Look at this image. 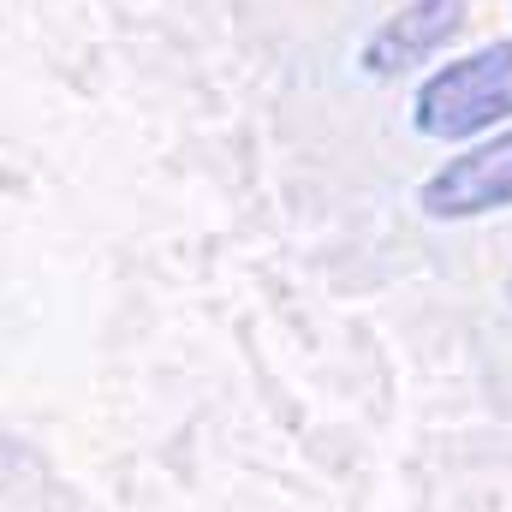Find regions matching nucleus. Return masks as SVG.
<instances>
[{
	"instance_id": "1",
	"label": "nucleus",
	"mask_w": 512,
	"mask_h": 512,
	"mask_svg": "<svg viewBox=\"0 0 512 512\" xmlns=\"http://www.w3.org/2000/svg\"><path fill=\"white\" fill-rule=\"evenodd\" d=\"M512 120V42H489L453 66H441L417 90V131L459 143L477 131Z\"/></svg>"
},
{
	"instance_id": "2",
	"label": "nucleus",
	"mask_w": 512,
	"mask_h": 512,
	"mask_svg": "<svg viewBox=\"0 0 512 512\" xmlns=\"http://www.w3.org/2000/svg\"><path fill=\"white\" fill-rule=\"evenodd\" d=\"M417 203L429 221H477V215L512 209V131L465 149L435 179H423Z\"/></svg>"
},
{
	"instance_id": "3",
	"label": "nucleus",
	"mask_w": 512,
	"mask_h": 512,
	"mask_svg": "<svg viewBox=\"0 0 512 512\" xmlns=\"http://www.w3.org/2000/svg\"><path fill=\"white\" fill-rule=\"evenodd\" d=\"M459 24H465L459 0H411V6H399V18H387L382 30L364 42V66L376 78H399V72L423 66L429 54H441Z\"/></svg>"
}]
</instances>
